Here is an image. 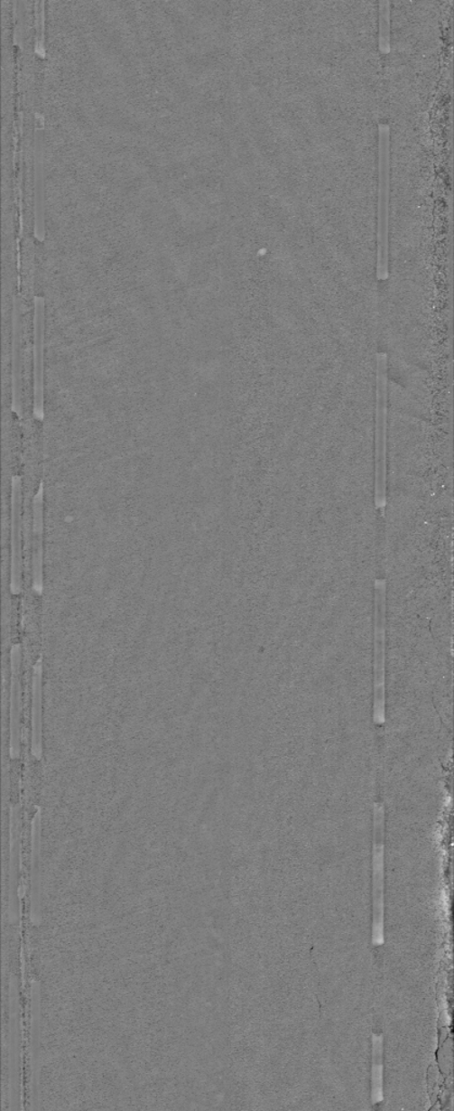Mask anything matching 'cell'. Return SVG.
Returning <instances> with one entry per match:
<instances>
[{
  "instance_id": "obj_7",
  "label": "cell",
  "mask_w": 454,
  "mask_h": 1111,
  "mask_svg": "<svg viewBox=\"0 0 454 1111\" xmlns=\"http://www.w3.org/2000/svg\"><path fill=\"white\" fill-rule=\"evenodd\" d=\"M389 3L381 2V32H380V46L383 52L387 53L391 50L389 45Z\"/></svg>"
},
{
  "instance_id": "obj_2",
  "label": "cell",
  "mask_w": 454,
  "mask_h": 1111,
  "mask_svg": "<svg viewBox=\"0 0 454 1111\" xmlns=\"http://www.w3.org/2000/svg\"><path fill=\"white\" fill-rule=\"evenodd\" d=\"M373 946L381 947L384 938V807L375 806V845H373Z\"/></svg>"
},
{
  "instance_id": "obj_1",
  "label": "cell",
  "mask_w": 454,
  "mask_h": 1111,
  "mask_svg": "<svg viewBox=\"0 0 454 1111\" xmlns=\"http://www.w3.org/2000/svg\"><path fill=\"white\" fill-rule=\"evenodd\" d=\"M375 503L386 507L387 355H376Z\"/></svg>"
},
{
  "instance_id": "obj_5",
  "label": "cell",
  "mask_w": 454,
  "mask_h": 1111,
  "mask_svg": "<svg viewBox=\"0 0 454 1111\" xmlns=\"http://www.w3.org/2000/svg\"><path fill=\"white\" fill-rule=\"evenodd\" d=\"M33 575L34 591L41 594L42 587V494L35 496L33 506Z\"/></svg>"
},
{
  "instance_id": "obj_6",
  "label": "cell",
  "mask_w": 454,
  "mask_h": 1111,
  "mask_svg": "<svg viewBox=\"0 0 454 1111\" xmlns=\"http://www.w3.org/2000/svg\"><path fill=\"white\" fill-rule=\"evenodd\" d=\"M372 1103L378 1104L383 1100V1050L384 1039L381 1033L373 1034L372 1038Z\"/></svg>"
},
{
  "instance_id": "obj_4",
  "label": "cell",
  "mask_w": 454,
  "mask_h": 1111,
  "mask_svg": "<svg viewBox=\"0 0 454 1111\" xmlns=\"http://www.w3.org/2000/svg\"><path fill=\"white\" fill-rule=\"evenodd\" d=\"M23 494L18 478L13 482V584L12 589L15 594L21 590V576H23V553H21V506Z\"/></svg>"
},
{
  "instance_id": "obj_3",
  "label": "cell",
  "mask_w": 454,
  "mask_h": 1111,
  "mask_svg": "<svg viewBox=\"0 0 454 1111\" xmlns=\"http://www.w3.org/2000/svg\"><path fill=\"white\" fill-rule=\"evenodd\" d=\"M380 204H378L377 278H388V126L380 124Z\"/></svg>"
}]
</instances>
